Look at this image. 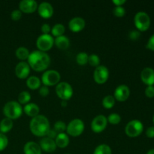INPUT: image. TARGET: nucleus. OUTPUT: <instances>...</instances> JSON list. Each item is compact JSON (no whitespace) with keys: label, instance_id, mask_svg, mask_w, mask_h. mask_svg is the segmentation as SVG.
Masks as SVG:
<instances>
[{"label":"nucleus","instance_id":"obj_22","mask_svg":"<svg viewBox=\"0 0 154 154\" xmlns=\"http://www.w3.org/2000/svg\"><path fill=\"white\" fill-rule=\"evenodd\" d=\"M55 142L57 147L64 148L66 147L69 144V138L67 134L62 132L59 133L55 138Z\"/></svg>","mask_w":154,"mask_h":154},{"label":"nucleus","instance_id":"obj_33","mask_svg":"<svg viewBox=\"0 0 154 154\" xmlns=\"http://www.w3.org/2000/svg\"><path fill=\"white\" fill-rule=\"evenodd\" d=\"M66 124L62 120H58L54 123V130L57 132V133H62L64 132L66 129Z\"/></svg>","mask_w":154,"mask_h":154},{"label":"nucleus","instance_id":"obj_46","mask_svg":"<svg viewBox=\"0 0 154 154\" xmlns=\"http://www.w3.org/2000/svg\"><path fill=\"white\" fill-rule=\"evenodd\" d=\"M62 105H63V106H66V105H67V102H66V101L63 100V102H62Z\"/></svg>","mask_w":154,"mask_h":154},{"label":"nucleus","instance_id":"obj_45","mask_svg":"<svg viewBox=\"0 0 154 154\" xmlns=\"http://www.w3.org/2000/svg\"><path fill=\"white\" fill-rule=\"evenodd\" d=\"M147 154H154V149H150V150H148Z\"/></svg>","mask_w":154,"mask_h":154},{"label":"nucleus","instance_id":"obj_40","mask_svg":"<svg viewBox=\"0 0 154 154\" xmlns=\"http://www.w3.org/2000/svg\"><path fill=\"white\" fill-rule=\"evenodd\" d=\"M41 29H42V32H43V34H49V32L51 30V26L48 23H44L42 26V27H41Z\"/></svg>","mask_w":154,"mask_h":154},{"label":"nucleus","instance_id":"obj_26","mask_svg":"<svg viewBox=\"0 0 154 154\" xmlns=\"http://www.w3.org/2000/svg\"><path fill=\"white\" fill-rule=\"evenodd\" d=\"M93 154H112V150L109 145L106 144H102L98 145L95 148Z\"/></svg>","mask_w":154,"mask_h":154},{"label":"nucleus","instance_id":"obj_3","mask_svg":"<svg viewBox=\"0 0 154 154\" xmlns=\"http://www.w3.org/2000/svg\"><path fill=\"white\" fill-rule=\"evenodd\" d=\"M23 108L17 101H9L3 108V113L7 118L14 120L20 117L22 114Z\"/></svg>","mask_w":154,"mask_h":154},{"label":"nucleus","instance_id":"obj_8","mask_svg":"<svg viewBox=\"0 0 154 154\" xmlns=\"http://www.w3.org/2000/svg\"><path fill=\"white\" fill-rule=\"evenodd\" d=\"M144 129L143 123L138 120H132L126 124L125 132L129 137H137L141 135Z\"/></svg>","mask_w":154,"mask_h":154},{"label":"nucleus","instance_id":"obj_1","mask_svg":"<svg viewBox=\"0 0 154 154\" xmlns=\"http://www.w3.org/2000/svg\"><path fill=\"white\" fill-rule=\"evenodd\" d=\"M27 60L30 68L36 72L46 70L51 64L50 56L46 52L41 51L39 50L33 51L30 53Z\"/></svg>","mask_w":154,"mask_h":154},{"label":"nucleus","instance_id":"obj_5","mask_svg":"<svg viewBox=\"0 0 154 154\" xmlns=\"http://www.w3.org/2000/svg\"><path fill=\"white\" fill-rule=\"evenodd\" d=\"M61 78L60 72L57 70L50 69L47 70L42 74V81L45 86H54L59 84Z\"/></svg>","mask_w":154,"mask_h":154},{"label":"nucleus","instance_id":"obj_7","mask_svg":"<svg viewBox=\"0 0 154 154\" xmlns=\"http://www.w3.org/2000/svg\"><path fill=\"white\" fill-rule=\"evenodd\" d=\"M56 93L63 100H69L73 95V88L68 82H60L56 87Z\"/></svg>","mask_w":154,"mask_h":154},{"label":"nucleus","instance_id":"obj_44","mask_svg":"<svg viewBox=\"0 0 154 154\" xmlns=\"http://www.w3.org/2000/svg\"><path fill=\"white\" fill-rule=\"evenodd\" d=\"M112 2L116 5V6H122V5L126 2V0H113Z\"/></svg>","mask_w":154,"mask_h":154},{"label":"nucleus","instance_id":"obj_25","mask_svg":"<svg viewBox=\"0 0 154 154\" xmlns=\"http://www.w3.org/2000/svg\"><path fill=\"white\" fill-rule=\"evenodd\" d=\"M29 54V51L26 47L23 46L19 47L18 48H17L16 51H15L16 57L21 60H26V59H28Z\"/></svg>","mask_w":154,"mask_h":154},{"label":"nucleus","instance_id":"obj_36","mask_svg":"<svg viewBox=\"0 0 154 154\" xmlns=\"http://www.w3.org/2000/svg\"><path fill=\"white\" fill-rule=\"evenodd\" d=\"M22 17V11L20 9H15L11 13V17L14 20H19Z\"/></svg>","mask_w":154,"mask_h":154},{"label":"nucleus","instance_id":"obj_9","mask_svg":"<svg viewBox=\"0 0 154 154\" xmlns=\"http://www.w3.org/2000/svg\"><path fill=\"white\" fill-rule=\"evenodd\" d=\"M54 44V39L53 36L50 34H42L38 37L36 40V45L39 51H49Z\"/></svg>","mask_w":154,"mask_h":154},{"label":"nucleus","instance_id":"obj_17","mask_svg":"<svg viewBox=\"0 0 154 154\" xmlns=\"http://www.w3.org/2000/svg\"><path fill=\"white\" fill-rule=\"evenodd\" d=\"M85 20L81 17H75L69 22V27L72 32H78L81 31L85 26Z\"/></svg>","mask_w":154,"mask_h":154},{"label":"nucleus","instance_id":"obj_23","mask_svg":"<svg viewBox=\"0 0 154 154\" xmlns=\"http://www.w3.org/2000/svg\"><path fill=\"white\" fill-rule=\"evenodd\" d=\"M26 86L31 90H36L41 87V80L37 76H30L26 80Z\"/></svg>","mask_w":154,"mask_h":154},{"label":"nucleus","instance_id":"obj_43","mask_svg":"<svg viewBox=\"0 0 154 154\" xmlns=\"http://www.w3.org/2000/svg\"><path fill=\"white\" fill-rule=\"evenodd\" d=\"M57 135H58V133H57L54 129H50L49 131H48V132L47 133V137H48V138H52V139H54V138H56V137H57Z\"/></svg>","mask_w":154,"mask_h":154},{"label":"nucleus","instance_id":"obj_6","mask_svg":"<svg viewBox=\"0 0 154 154\" xmlns=\"http://www.w3.org/2000/svg\"><path fill=\"white\" fill-rule=\"evenodd\" d=\"M84 128V121L79 118H75L69 122L66 126V131L72 136H78L83 133Z\"/></svg>","mask_w":154,"mask_h":154},{"label":"nucleus","instance_id":"obj_20","mask_svg":"<svg viewBox=\"0 0 154 154\" xmlns=\"http://www.w3.org/2000/svg\"><path fill=\"white\" fill-rule=\"evenodd\" d=\"M23 110L26 115L32 117L38 115L39 111H40L38 105H36L35 103H32V102H29L28 104L25 105Z\"/></svg>","mask_w":154,"mask_h":154},{"label":"nucleus","instance_id":"obj_42","mask_svg":"<svg viewBox=\"0 0 154 154\" xmlns=\"http://www.w3.org/2000/svg\"><path fill=\"white\" fill-rule=\"evenodd\" d=\"M146 135L150 138H154V126H150L149 128H147V131H146Z\"/></svg>","mask_w":154,"mask_h":154},{"label":"nucleus","instance_id":"obj_13","mask_svg":"<svg viewBox=\"0 0 154 154\" xmlns=\"http://www.w3.org/2000/svg\"><path fill=\"white\" fill-rule=\"evenodd\" d=\"M30 73V66L28 63L25 61H21L17 64L15 67V74L17 77L20 79L26 78Z\"/></svg>","mask_w":154,"mask_h":154},{"label":"nucleus","instance_id":"obj_34","mask_svg":"<svg viewBox=\"0 0 154 154\" xmlns=\"http://www.w3.org/2000/svg\"><path fill=\"white\" fill-rule=\"evenodd\" d=\"M113 14L116 17H121L124 16L125 14H126V9L123 6H115L114 8L113 9Z\"/></svg>","mask_w":154,"mask_h":154},{"label":"nucleus","instance_id":"obj_41","mask_svg":"<svg viewBox=\"0 0 154 154\" xmlns=\"http://www.w3.org/2000/svg\"><path fill=\"white\" fill-rule=\"evenodd\" d=\"M147 48L151 50V51H154V34L150 36V38H149L147 43Z\"/></svg>","mask_w":154,"mask_h":154},{"label":"nucleus","instance_id":"obj_31","mask_svg":"<svg viewBox=\"0 0 154 154\" xmlns=\"http://www.w3.org/2000/svg\"><path fill=\"white\" fill-rule=\"evenodd\" d=\"M88 63L89 64L93 67H97L100 64V58L97 54H92L89 56L88 58Z\"/></svg>","mask_w":154,"mask_h":154},{"label":"nucleus","instance_id":"obj_37","mask_svg":"<svg viewBox=\"0 0 154 154\" xmlns=\"http://www.w3.org/2000/svg\"><path fill=\"white\" fill-rule=\"evenodd\" d=\"M38 93L41 96H43V97H45V96H47L48 94H49L50 93L49 88H48V86H45V85L41 86V87H39Z\"/></svg>","mask_w":154,"mask_h":154},{"label":"nucleus","instance_id":"obj_11","mask_svg":"<svg viewBox=\"0 0 154 154\" xmlns=\"http://www.w3.org/2000/svg\"><path fill=\"white\" fill-rule=\"evenodd\" d=\"M108 125V119L105 116L99 114L95 117L91 122L92 130L96 133L102 132Z\"/></svg>","mask_w":154,"mask_h":154},{"label":"nucleus","instance_id":"obj_16","mask_svg":"<svg viewBox=\"0 0 154 154\" xmlns=\"http://www.w3.org/2000/svg\"><path fill=\"white\" fill-rule=\"evenodd\" d=\"M20 10L24 13H33L38 8V3L35 0H21L19 3Z\"/></svg>","mask_w":154,"mask_h":154},{"label":"nucleus","instance_id":"obj_28","mask_svg":"<svg viewBox=\"0 0 154 154\" xmlns=\"http://www.w3.org/2000/svg\"><path fill=\"white\" fill-rule=\"evenodd\" d=\"M115 105V98L112 95H108L102 99V105L104 108L110 109Z\"/></svg>","mask_w":154,"mask_h":154},{"label":"nucleus","instance_id":"obj_29","mask_svg":"<svg viewBox=\"0 0 154 154\" xmlns=\"http://www.w3.org/2000/svg\"><path fill=\"white\" fill-rule=\"evenodd\" d=\"M31 100V95L28 91H22L18 95V102L20 104H28Z\"/></svg>","mask_w":154,"mask_h":154},{"label":"nucleus","instance_id":"obj_21","mask_svg":"<svg viewBox=\"0 0 154 154\" xmlns=\"http://www.w3.org/2000/svg\"><path fill=\"white\" fill-rule=\"evenodd\" d=\"M54 43L60 49L66 50L70 45V40H69L67 36L63 35L56 37L55 40H54Z\"/></svg>","mask_w":154,"mask_h":154},{"label":"nucleus","instance_id":"obj_4","mask_svg":"<svg viewBox=\"0 0 154 154\" xmlns=\"http://www.w3.org/2000/svg\"><path fill=\"white\" fill-rule=\"evenodd\" d=\"M134 22L136 28L140 31H146L150 25V18L144 11H138L135 14Z\"/></svg>","mask_w":154,"mask_h":154},{"label":"nucleus","instance_id":"obj_10","mask_svg":"<svg viewBox=\"0 0 154 154\" xmlns=\"http://www.w3.org/2000/svg\"><path fill=\"white\" fill-rule=\"evenodd\" d=\"M109 77V70L106 66L101 65L95 69L93 72V78L97 84H104L106 82Z\"/></svg>","mask_w":154,"mask_h":154},{"label":"nucleus","instance_id":"obj_2","mask_svg":"<svg viewBox=\"0 0 154 154\" xmlns=\"http://www.w3.org/2000/svg\"><path fill=\"white\" fill-rule=\"evenodd\" d=\"M29 128L33 135L45 136L50 129V122L45 116L38 114L30 120Z\"/></svg>","mask_w":154,"mask_h":154},{"label":"nucleus","instance_id":"obj_24","mask_svg":"<svg viewBox=\"0 0 154 154\" xmlns=\"http://www.w3.org/2000/svg\"><path fill=\"white\" fill-rule=\"evenodd\" d=\"M13 125V120L5 117V118L2 119V121L0 122V131L2 132V133H6L12 129Z\"/></svg>","mask_w":154,"mask_h":154},{"label":"nucleus","instance_id":"obj_35","mask_svg":"<svg viewBox=\"0 0 154 154\" xmlns=\"http://www.w3.org/2000/svg\"><path fill=\"white\" fill-rule=\"evenodd\" d=\"M8 137L5 134L0 133V151L5 150L8 146Z\"/></svg>","mask_w":154,"mask_h":154},{"label":"nucleus","instance_id":"obj_32","mask_svg":"<svg viewBox=\"0 0 154 154\" xmlns=\"http://www.w3.org/2000/svg\"><path fill=\"white\" fill-rule=\"evenodd\" d=\"M108 122L111 124H118L121 121V117L117 113H111L108 117Z\"/></svg>","mask_w":154,"mask_h":154},{"label":"nucleus","instance_id":"obj_27","mask_svg":"<svg viewBox=\"0 0 154 154\" xmlns=\"http://www.w3.org/2000/svg\"><path fill=\"white\" fill-rule=\"evenodd\" d=\"M51 33L54 36L58 37V36L63 35L66 31V27L62 23H56L51 29Z\"/></svg>","mask_w":154,"mask_h":154},{"label":"nucleus","instance_id":"obj_47","mask_svg":"<svg viewBox=\"0 0 154 154\" xmlns=\"http://www.w3.org/2000/svg\"><path fill=\"white\" fill-rule=\"evenodd\" d=\"M153 123H154V115H153Z\"/></svg>","mask_w":154,"mask_h":154},{"label":"nucleus","instance_id":"obj_48","mask_svg":"<svg viewBox=\"0 0 154 154\" xmlns=\"http://www.w3.org/2000/svg\"><path fill=\"white\" fill-rule=\"evenodd\" d=\"M66 154H70V153H66Z\"/></svg>","mask_w":154,"mask_h":154},{"label":"nucleus","instance_id":"obj_12","mask_svg":"<svg viewBox=\"0 0 154 154\" xmlns=\"http://www.w3.org/2000/svg\"><path fill=\"white\" fill-rule=\"evenodd\" d=\"M130 95V90L129 87L125 84L119 85L114 90V97L119 102H124L129 98Z\"/></svg>","mask_w":154,"mask_h":154},{"label":"nucleus","instance_id":"obj_30","mask_svg":"<svg viewBox=\"0 0 154 154\" xmlns=\"http://www.w3.org/2000/svg\"><path fill=\"white\" fill-rule=\"evenodd\" d=\"M89 55L86 52H80L77 54L76 61L79 65H85L88 63Z\"/></svg>","mask_w":154,"mask_h":154},{"label":"nucleus","instance_id":"obj_38","mask_svg":"<svg viewBox=\"0 0 154 154\" xmlns=\"http://www.w3.org/2000/svg\"><path fill=\"white\" fill-rule=\"evenodd\" d=\"M145 95L149 98L154 97V87L153 85L147 86L145 89Z\"/></svg>","mask_w":154,"mask_h":154},{"label":"nucleus","instance_id":"obj_14","mask_svg":"<svg viewBox=\"0 0 154 154\" xmlns=\"http://www.w3.org/2000/svg\"><path fill=\"white\" fill-rule=\"evenodd\" d=\"M38 12L44 18H49L54 14V8L48 2H43L38 5Z\"/></svg>","mask_w":154,"mask_h":154},{"label":"nucleus","instance_id":"obj_18","mask_svg":"<svg viewBox=\"0 0 154 154\" xmlns=\"http://www.w3.org/2000/svg\"><path fill=\"white\" fill-rule=\"evenodd\" d=\"M141 79L147 86L154 84V70L152 68L146 67L141 71Z\"/></svg>","mask_w":154,"mask_h":154},{"label":"nucleus","instance_id":"obj_39","mask_svg":"<svg viewBox=\"0 0 154 154\" xmlns=\"http://www.w3.org/2000/svg\"><path fill=\"white\" fill-rule=\"evenodd\" d=\"M129 38L132 39V40H136L139 38L140 36V32L138 31V30H132L129 32Z\"/></svg>","mask_w":154,"mask_h":154},{"label":"nucleus","instance_id":"obj_19","mask_svg":"<svg viewBox=\"0 0 154 154\" xmlns=\"http://www.w3.org/2000/svg\"><path fill=\"white\" fill-rule=\"evenodd\" d=\"M24 154H42L40 145L35 141H28L24 144Z\"/></svg>","mask_w":154,"mask_h":154},{"label":"nucleus","instance_id":"obj_15","mask_svg":"<svg viewBox=\"0 0 154 154\" xmlns=\"http://www.w3.org/2000/svg\"><path fill=\"white\" fill-rule=\"evenodd\" d=\"M38 144L40 145L42 150H43L45 152H48V153L55 151L57 147L55 140L48 138V137H43L40 140Z\"/></svg>","mask_w":154,"mask_h":154}]
</instances>
